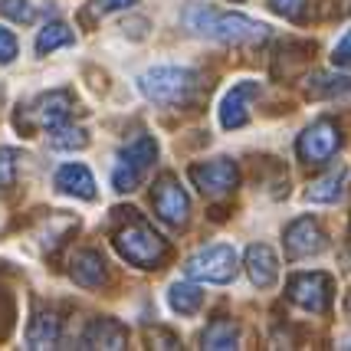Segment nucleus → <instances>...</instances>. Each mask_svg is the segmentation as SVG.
Masks as SVG:
<instances>
[{
    "instance_id": "1",
    "label": "nucleus",
    "mask_w": 351,
    "mask_h": 351,
    "mask_svg": "<svg viewBox=\"0 0 351 351\" xmlns=\"http://www.w3.org/2000/svg\"><path fill=\"white\" fill-rule=\"evenodd\" d=\"M184 27L191 33L210 36L220 43H266L269 40V27L263 20L243 14H230V10H217L207 3H191L184 10Z\"/></svg>"
},
{
    "instance_id": "2",
    "label": "nucleus",
    "mask_w": 351,
    "mask_h": 351,
    "mask_svg": "<svg viewBox=\"0 0 351 351\" xmlns=\"http://www.w3.org/2000/svg\"><path fill=\"white\" fill-rule=\"evenodd\" d=\"M122 214H125V223L115 227V233H112L115 253L125 263L138 266V269H161L165 260L171 256L168 240L145 217H138V210H122Z\"/></svg>"
},
{
    "instance_id": "3",
    "label": "nucleus",
    "mask_w": 351,
    "mask_h": 351,
    "mask_svg": "<svg viewBox=\"0 0 351 351\" xmlns=\"http://www.w3.org/2000/svg\"><path fill=\"white\" fill-rule=\"evenodd\" d=\"M197 86V73L187 66H152L138 76V92L154 106H187Z\"/></svg>"
},
{
    "instance_id": "4",
    "label": "nucleus",
    "mask_w": 351,
    "mask_h": 351,
    "mask_svg": "<svg viewBox=\"0 0 351 351\" xmlns=\"http://www.w3.org/2000/svg\"><path fill=\"white\" fill-rule=\"evenodd\" d=\"M73 108H76V99H73V92L69 89H53V92H43V95H36L30 106H20L16 112V128L23 132V135H33L36 128H56L62 125L69 115H73Z\"/></svg>"
},
{
    "instance_id": "5",
    "label": "nucleus",
    "mask_w": 351,
    "mask_h": 351,
    "mask_svg": "<svg viewBox=\"0 0 351 351\" xmlns=\"http://www.w3.org/2000/svg\"><path fill=\"white\" fill-rule=\"evenodd\" d=\"M184 273L191 276V279L210 282V286H227L240 273V256H237V250L230 243L200 246L197 253L184 263Z\"/></svg>"
},
{
    "instance_id": "6",
    "label": "nucleus",
    "mask_w": 351,
    "mask_h": 351,
    "mask_svg": "<svg viewBox=\"0 0 351 351\" xmlns=\"http://www.w3.org/2000/svg\"><path fill=\"white\" fill-rule=\"evenodd\" d=\"M154 158H158V141L152 135H138L135 141H128L119 152V161H115V171H112V187L119 194L135 191L141 178L152 171Z\"/></svg>"
},
{
    "instance_id": "7",
    "label": "nucleus",
    "mask_w": 351,
    "mask_h": 351,
    "mask_svg": "<svg viewBox=\"0 0 351 351\" xmlns=\"http://www.w3.org/2000/svg\"><path fill=\"white\" fill-rule=\"evenodd\" d=\"M286 295L299 308L306 312H315V315H325L332 308V299H335V279L328 273H295L286 282Z\"/></svg>"
},
{
    "instance_id": "8",
    "label": "nucleus",
    "mask_w": 351,
    "mask_h": 351,
    "mask_svg": "<svg viewBox=\"0 0 351 351\" xmlns=\"http://www.w3.org/2000/svg\"><path fill=\"white\" fill-rule=\"evenodd\" d=\"M341 148V132H338V125L332 119H319V122H312L299 135L295 141V152L299 158L306 161V165H325V161H332Z\"/></svg>"
},
{
    "instance_id": "9",
    "label": "nucleus",
    "mask_w": 351,
    "mask_h": 351,
    "mask_svg": "<svg viewBox=\"0 0 351 351\" xmlns=\"http://www.w3.org/2000/svg\"><path fill=\"white\" fill-rule=\"evenodd\" d=\"M152 204H154V214L161 217L165 223H171V227H184L187 217H191V197H187V191L181 187V181L174 174H161L154 181Z\"/></svg>"
},
{
    "instance_id": "10",
    "label": "nucleus",
    "mask_w": 351,
    "mask_h": 351,
    "mask_svg": "<svg viewBox=\"0 0 351 351\" xmlns=\"http://www.w3.org/2000/svg\"><path fill=\"white\" fill-rule=\"evenodd\" d=\"M191 181L200 194L207 197H223L230 191H237L240 184V171L230 158H214V161H204V165H194L191 168Z\"/></svg>"
},
{
    "instance_id": "11",
    "label": "nucleus",
    "mask_w": 351,
    "mask_h": 351,
    "mask_svg": "<svg viewBox=\"0 0 351 351\" xmlns=\"http://www.w3.org/2000/svg\"><path fill=\"white\" fill-rule=\"evenodd\" d=\"M325 246H328V237L319 227V220H312V217H299V220H292L286 227V256L289 260L319 256Z\"/></svg>"
},
{
    "instance_id": "12",
    "label": "nucleus",
    "mask_w": 351,
    "mask_h": 351,
    "mask_svg": "<svg viewBox=\"0 0 351 351\" xmlns=\"http://www.w3.org/2000/svg\"><path fill=\"white\" fill-rule=\"evenodd\" d=\"M256 95H260V82H253V79L237 82V86L223 95V102H220V125H223L227 132L243 128V125L250 122V106H253Z\"/></svg>"
},
{
    "instance_id": "13",
    "label": "nucleus",
    "mask_w": 351,
    "mask_h": 351,
    "mask_svg": "<svg viewBox=\"0 0 351 351\" xmlns=\"http://www.w3.org/2000/svg\"><path fill=\"white\" fill-rule=\"evenodd\" d=\"M246 273H250L256 289L276 286V279H279V256L273 253V246H266V243L250 246L246 250Z\"/></svg>"
},
{
    "instance_id": "14",
    "label": "nucleus",
    "mask_w": 351,
    "mask_h": 351,
    "mask_svg": "<svg viewBox=\"0 0 351 351\" xmlns=\"http://www.w3.org/2000/svg\"><path fill=\"white\" fill-rule=\"evenodd\" d=\"M82 348H128V328L115 319H92L86 335H82Z\"/></svg>"
},
{
    "instance_id": "15",
    "label": "nucleus",
    "mask_w": 351,
    "mask_h": 351,
    "mask_svg": "<svg viewBox=\"0 0 351 351\" xmlns=\"http://www.w3.org/2000/svg\"><path fill=\"white\" fill-rule=\"evenodd\" d=\"M69 276L76 279V286H82V289H99V286H106L108 279L106 260L95 250H79L69 260Z\"/></svg>"
},
{
    "instance_id": "16",
    "label": "nucleus",
    "mask_w": 351,
    "mask_h": 351,
    "mask_svg": "<svg viewBox=\"0 0 351 351\" xmlns=\"http://www.w3.org/2000/svg\"><path fill=\"white\" fill-rule=\"evenodd\" d=\"M53 184H56L60 194H69V197H79V200L95 197V178H92V171L86 165H62L56 171Z\"/></svg>"
},
{
    "instance_id": "17",
    "label": "nucleus",
    "mask_w": 351,
    "mask_h": 351,
    "mask_svg": "<svg viewBox=\"0 0 351 351\" xmlns=\"http://www.w3.org/2000/svg\"><path fill=\"white\" fill-rule=\"evenodd\" d=\"M308 99H328V102H351V79L338 73H315L306 86Z\"/></svg>"
},
{
    "instance_id": "18",
    "label": "nucleus",
    "mask_w": 351,
    "mask_h": 351,
    "mask_svg": "<svg viewBox=\"0 0 351 351\" xmlns=\"http://www.w3.org/2000/svg\"><path fill=\"white\" fill-rule=\"evenodd\" d=\"M56 341H60V319L56 312L40 308L27 328V348H56Z\"/></svg>"
},
{
    "instance_id": "19",
    "label": "nucleus",
    "mask_w": 351,
    "mask_h": 351,
    "mask_svg": "<svg viewBox=\"0 0 351 351\" xmlns=\"http://www.w3.org/2000/svg\"><path fill=\"white\" fill-rule=\"evenodd\" d=\"M240 345V325L233 319H214L204 335H200V348H210V351H227V348H237Z\"/></svg>"
},
{
    "instance_id": "20",
    "label": "nucleus",
    "mask_w": 351,
    "mask_h": 351,
    "mask_svg": "<svg viewBox=\"0 0 351 351\" xmlns=\"http://www.w3.org/2000/svg\"><path fill=\"white\" fill-rule=\"evenodd\" d=\"M345 178H348V171H345V168L322 174L319 181L308 184L306 200H308V204H335V200L341 197V191H345Z\"/></svg>"
},
{
    "instance_id": "21",
    "label": "nucleus",
    "mask_w": 351,
    "mask_h": 351,
    "mask_svg": "<svg viewBox=\"0 0 351 351\" xmlns=\"http://www.w3.org/2000/svg\"><path fill=\"white\" fill-rule=\"evenodd\" d=\"M168 306H171V312H178V315H197L200 306H204V292H200L197 286H191V282H171Z\"/></svg>"
},
{
    "instance_id": "22",
    "label": "nucleus",
    "mask_w": 351,
    "mask_h": 351,
    "mask_svg": "<svg viewBox=\"0 0 351 351\" xmlns=\"http://www.w3.org/2000/svg\"><path fill=\"white\" fill-rule=\"evenodd\" d=\"M49 145L56 148V152H82L86 145H89V132L82 128V125H56V128H49Z\"/></svg>"
},
{
    "instance_id": "23",
    "label": "nucleus",
    "mask_w": 351,
    "mask_h": 351,
    "mask_svg": "<svg viewBox=\"0 0 351 351\" xmlns=\"http://www.w3.org/2000/svg\"><path fill=\"white\" fill-rule=\"evenodd\" d=\"M73 30L66 27V23H60V20H53V23H46L43 30H40V36H36V53L40 56H46V53H53V49H60V46H73Z\"/></svg>"
},
{
    "instance_id": "24",
    "label": "nucleus",
    "mask_w": 351,
    "mask_h": 351,
    "mask_svg": "<svg viewBox=\"0 0 351 351\" xmlns=\"http://www.w3.org/2000/svg\"><path fill=\"white\" fill-rule=\"evenodd\" d=\"M16 165H20V152L16 148H0V194H7L16 184Z\"/></svg>"
},
{
    "instance_id": "25",
    "label": "nucleus",
    "mask_w": 351,
    "mask_h": 351,
    "mask_svg": "<svg viewBox=\"0 0 351 351\" xmlns=\"http://www.w3.org/2000/svg\"><path fill=\"white\" fill-rule=\"evenodd\" d=\"M0 14L10 16L14 23H33L36 20V7L30 0H0Z\"/></svg>"
},
{
    "instance_id": "26",
    "label": "nucleus",
    "mask_w": 351,
    "mask_h": 351,
    "mask_svg": "<svg viewBox=\"0 0 351 351\" xmlns=\"http://www.w3.org/2000/svg\"><path fill=\"white\" fill-rule=\"evenodd\" d=\"M14 319H16V306H14V295L0 286V341L14 332Z\"/></svg>"
},
{
    "instance_id": "27",
    "label": "nucleus",
    "mask_w": 351,
    "mask_h": 351,
    "mask_svg": "<svg viewBox=\"0 0 351 351\" xmlns=\"http://www.w3.org/2000/svg\"><path fill=\"white\" fill-rule=\"evenodd\" d=\"M269 7H273L276 14L289 16V20H299L302 10H306V0H269Z\"/></svg>"
},
{
    "instance_id": "28",
    "label": "nucleus",
    "mask_w": 351,
    "mask_h": 351,
    "mask_svg": "<svg viewBox=\"0 0 351 351\" xmlns=\"http://www.w3.org/2000/svg\"><path fill=\"white\" fill-rule=\"evenodd\" d=\"M332 62L341 66V69H351V30L335 43V49H332Z\"/></svg>"
},
{
    "instance_id": "29",
    "label": "nucleus",
    "mask_w": 351,
    "mask_h": 351,
    "mask_svg": "<svg viewBox=\"0 0 351 351\" xmlns=\"http://www.w3.org/2000/svg\"><path fill=\"white\" fill-rule=\"evenodd\" d=\"M14 60H16V36L0 27V66H7V62H14Z\"/></svg>"
},
{
    "instance_id": "30",
    "label": "nucleus",
    "mask_w": 351,
    "mask_h": 351,
    "mask_svg": "<svg viewBox=\"0 0 351 351\" xmlns=\"http://www.w3.org/2000/svg\"><path fill=\"white\" fill-rule=\"evenodd\" d=\"M138 0H92V14L95 16H106L112 10H128V7H135Z\"/></svg>"
},
{
    "instance_id": "31",
    "label": "nucleus",
    "mask_w": 351,
    "mask_h": 351,
    "mask_svg": "<svg viewBox=\"0 0 351 351\" xmlns=\"http://www.w3.org/2000/svg\"><path fill=\"white\" fill-rule=\"evenodd\" d=\"M148 341H152V348H181V341L174 332H165V328H152L148 332Z\"/></svg>"
},
{
    "instance_id": "32",
    "label": "nucleus",
    "mask_w": 351,
    "mask_h": 351,
    "mask_svg": "<svg viewBox=\"0 0 351 351\" xmlns=\"http://www.w3.org/2000/svg\"><path fill=\"white\" fill-rule=\"evenodd\" d=\"M345 312H348V319H351V292H348V299H345Z\"/></svg>"
},
{
    "instance_id": "33",
    "label": "nucleus",
    "mask_w": 351,
    "mask_h": 351,
    "mask_svg": "<svg viewBox=\"0 0 351 351\" xmlns=\"http://www.w3.org/2000/svg\"><path fill=\"white\" fill-rule=\"evenodd\" d=\"M237 3H240V0H237Z\"/></svg>"
}]
</instances>
